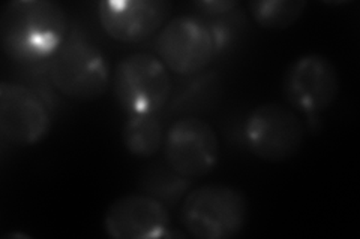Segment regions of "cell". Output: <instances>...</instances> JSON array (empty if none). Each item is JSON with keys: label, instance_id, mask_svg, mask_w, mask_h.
Instances as JSON below:
<instances>
[{"label": "cell", "instance_id": "obj_1", "mask_svg": "<svg viewBox=\"0 0 360 239\" xmlns=\"http://www.w3.org/2000/svg\"><path fill=\"white\" fill-rule=\"evenodd\" d=\"M68 32L66 11L53 0H11L0 14V45L8 59L17 63L51 59Z\"/></svg>", "mask_w": 360, "mask_h": 239}, {"label": "cell", "instance_id": "obj_2", "mask_svg": "<svg viewBox=\"0 0 360 239\" xmlns=\"http://www.w3.org/2000/svg\"><path fill=\"white\" fill-rule=\"evenodd\" d=\"M250 217L245 193L227 184L195 187L180 205V223L197 239H231L242 233Z\"/></svg>", "mask_w": 360, "mask_h": 239}, {"label": "cell", "instance_id": "obj_3", "mask_svg": "<svg viewBox=\"0 0 360 239\" xmlns=\"http://www.w3.org/2000/svg\"><path fill=\"white\" fill-rule=\"evenodd\" d=\"M49 75L60 95L78 102L104 96L111 79L107 55L94 42L78 35L68 36L51 57Z\"/></svg>", "mask_w": 360, "mask_h": 239}, {"label": "cell", "instance_id": "obj_4", "mask_svg": "<svg viewBox=\"0 0 360 239\" xmlns=\"http://www.w3.org/2000/svg\"><path fill=\"white\" fill-rule=\"evenodd\" d=\"M112 93L128 116L158 114L172 95V78L156 55L134 53L117 63Z\"/></svg>", "mask_w": 360, "mask_h": 239}, {"label": "cell", "instance_id": "obj_5", "mask_svg": "<svg viewBox=\"0 0 360 239\" xmlns=\"http://www.w3.org/2000/svg\"><path fill=\"white\" fill-rule=\"evenodd\" d=\"M245 141L260 161L278 163L296 156L305 141V126L295 111L269 102L255 107L245 121Z\"/></svg>", "mask_w": 360, "mask_h": 239}, {"label": "cell", "instance_id": "obj_6", "mask_svg": "<svg viewBox=\"0 0 360 239\" xmlns=\"http://www.w3.org/2000/svg\"><path fill=\"white\" fill-rule=\"evenodd\" d=\"M155 48L167 69L182 76L202 72L217 54L207 22L194 15L168 20L158 32Z\"/></svg>", "mask_w": 360, "mask_h": 239}, {"label": "cell", "instance_id": "obj_7", "mask_svg": "<svg viewBox=\"0 0 360 239\" xmlns=\"http://www.w3.org/2000/svg\"><path fill=\"white\" fill-rule=\"evenodd\" d=\"M341 79L333 62L323 54H303L292 62L283 79V93L288 104L317 120L340 95Z\"/></svg>", "mask_w": 360, "mask_h": 239}, {"label": "cell", "instance_id": "obj_8", "mask_svg": "<svg viewBox=\"0 0 360 239\" xmlns=\"http://www.w3.org/2000/svg\"><path fill=\"white\" fill-rule=\"evenodd\" d=\"M164 157L167 166L180 177H206L219 161L218 135L198 117L179 118L165 132Z\"/></svg>", "mask_w": 360, "mask_h": 239}, {"label": "cell", "instance_id": "obj_9", "mask_svg": "<svg viewBox=\"0 0 360 239\" xmlns=\"http://www.w3.org/2000/svg\"><path fill=\"white\" fill-rule=\"evenodd\" d=\"M167 0H104L98 20L105 35L120 43H141L158 35L172 15Z\"/></svg>", "mask_w": 360, "mask_h": 239}, {"label": "cell", "instance_id": "obj_10", "mask_svg": "<svg viewBox=\"0 0 360 239\" xmlns=\"http://www.w3.org/2000/svg\"><path fill=\"white\" fill-rule=\"evenodd\" d=\"M51 126L50 112L32 88L4 81L0 84V135L18 146L35 145Z\"/></svg>", "mask_w": 360, "mask_h": 239}, {"label": "cell", "instance_id": "obj_11", "mask_svg": "<svg viewBox=\"0 0 360 239\" xmlns=\"http://www.w3.org/2000/svg\"><path fill=\"white\" fill-rule=\"evenodd\" d=\"M103 224L112 239H160L168 236L170 212L162 200L132 193L110 205Z\"/></svg>", "mask_w": 360, "mask_h": 239}, {"label": "cell", "instance_id": "obj_12", "mask_svg": "<svg viewBox=\"0 0 360 239\" xmlns=\"http://www.w3.org/2000/svg\"><path fill=\"white\" fill-rule=\"evenodd\" d=\"M165 130L156 114L129 116L122 128V142L127 151L139 158H150L164 146Z\"/></svg>", "mask_w": 360, "mask_h": 239}, {"label": "cell", "instance_id": "obj_13", "mask_svg": "<svg viewBox=\"0 0 360 239\" xmlns=\"http://www.w3.org/2000/svg\"><path fill=\"white\" fill-rule=\"evenodd\" d=\"M305 0H257L248 4L250 14L258 26L267 30L291 27L307 9Z\"/></svg>", "mask_w": 360, "mask_h": 239}, {"label": "cell", "instance_id": "obj_14", "mask_svg": "<svg viewBox=\"0 0 360 239\" xmlns=\"http://www.w3.org/2000/svg\"><path fill=\"white\" fill-rule=\"evenodd\" d=\"M195 6L201 11V13H206L207 15H225L230 14L233 9L239 6L236 0H209V2H197Z\"/></svg>", "mask_w": 360, "mask_h": 239}, {"label": "cell", "instance_id": "obj_15", "mask_svg": "<svg viewBox=\"0 0 360 239\" xmlns=\"http://www.w3.org/2000/svg\"><path fill=\"white\" fill-rule=\"evenodd\" d=\"M8 236H13V238H17V236H20V238H29L27 235H21V233H11V235H8ZM6 238V236H5Z\"/></svg>", "mask_w": 360, "mask_h": 239}]
</instances>
